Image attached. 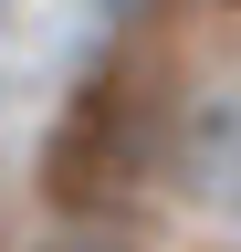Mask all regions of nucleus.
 I'll list each match as a JSON object with an SVG mask.
<instances>
[{"instance_id": "nucleus-1", "label": "nucleus", "mask_w": 241, "mask_h": 252, "mask_svg": "<svg viewBox=\"0 0 241 252\" xmlns=\"http://www.w3.org/2000/svg\"><path fill=\"white\" fill-rule=\"evenodd\" d=\"M147 158H158V116H147V94H136L126 63H105V74L63 105L42 179H53V200H63L74 220H105V210H126L147 189Z\"/></svg>"}, {"instance_id": "nucleus-2", "label": "nucleus", "mask_w": 241, "mask_h": 252, "mask_svg": "<svg viewBox=\"0 0 241 252\" xmlns=\"http://www.w3.org/2000/svg\"><path fill=\"white\" fill-rule=\"evenodd\" d=\"M178 189H189L199 210L241 220V84H231V94H210V105L178 126Z\"/></svg>"}, {"instance_id": "nucleus-3", "label": "nucleus", "mask_w": 241, "mask_h": 252, "mask_svg": "<svg viewBox=\"0 0 241 252\" xmlns=\"http://www.w3.org/2000/svg\"><path fill=\"white\" fill-rule=\"evenodd\" d=\"M42 252H115L105 231H63V242H42Z\"/></svg>"}]
</instances>
